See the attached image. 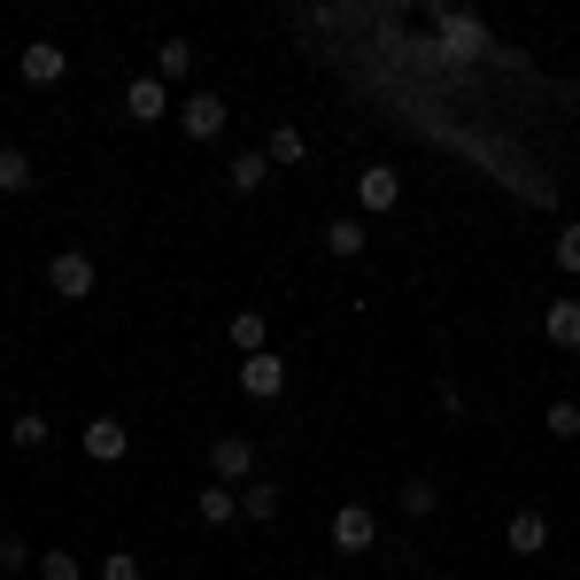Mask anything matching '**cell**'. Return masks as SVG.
Segmentation results:
<instances>
[{
	"instance_id": "28",
	"label": "cell",
	"mask_w": 580,
	"mask_h": 580,
	"mask_svg": "<svg viewBox=\"0 0 580 580\" xmlns=\"http://www.w3.org/2000/svg\"><path fill=\"white\" fill-rule=\"evenodd\" d=\"M441 580H449V573H441Z\"/></svg>"
},
{
	"instance_id": "17",
	"label": "cell",
	"mask_w": 580,
	"mask_h": 580,
	"mask_svg": "<svg viewBox=\"0 0 580 580\" xmlns=\"http://www.w3.org/2000/svg\"><path fill=\"white\" fill-rule=\"evenodd\" d=\"M325 248H333V256H364V225H348V217L325 225Z\"/></svg>"
},
{
	"instance_id": "19",
	"label": "cell",
	"mask_w": 580,
	"mask_h": 580,
	"mask_svg": "<svg viewBox=\"0 0 580 580\" xmlns=\"http://www.w3.org/2000/svg\"><path fill=\"white\" fill-rule=\"evenodd\" d=\"M233 341H240L248 356H264V317H256V309H240V317H233Z\"/></svg>"
},
{
	"instance_id": "1",
	"label": "cell",
	"mask_w": 580,
	"mask_h": 580,
	"mask_svg": "<svg viewBox=\"0 0 580 580\" xmlns=\"http://www.w3.org/2000/svg\"><path fill=\"white\" fill-rule=\"evenodd\" d=\"M47 287L62 294V302H78V294H94V256H86V248H62V256L47 264Z\"/></svg>"
},
{
	"instance_id": "14",
	"label": "cell",
	"mask_w": 580,
	"mask_h": 580,
	"mask_svg": "<svg viewBox=\"0 0 580 580\" xmlns=\"http://www.w3.org/2000/svg\"><path fill=\"white\" fill-rule=\"evenodd\" d=\"M31 186V155L23 147H0V194H23Z\"/></svg>"
},
{
	"instance_id": "6",
	"label": "cell",
	"mask_w": 580,
	"mask_h": 580,
	"mask_svg": "<svg viewBox=\"0 0 580 580\" xmlns=\"http://www.w3.org/2000/svg\"><path fill=\"white\" fill-rule=\"evenodd\" d=\"M62 70H70V55H62L55 39H31V47H23V78H31V86H62Z\"/></svg>"
},
{
	"instance_id": "3",
	"label": "cell",
	"mask_w": 580,
	"mask_h": 580,
	"mask_svg": "<svg viewBox=\"0 0 580 580\" xmlns=\"http://www.w3.org/2000/svg\"><path fill=\"white\" fill-rule=\"evenodd\" d=\"M240 395H256V403L287 395V364H279V356H248V364H240Z\"/></svg>"
},
{
	"instance_id": "21",
	"label": "cell",
	"mask_w": 580,
	"mask_h": 580,
	"mask_svg": "<svg viewBox=\"0 0 580 580\" xmlns=\"http://www.w3.org/2000/svg\"><path fill=\"white\" fill-rule=\"evenodd\" d=\"M434 503H441V495H434V480H411V488H403V511H411V519H426Z\"/></svg>"
},
{
	"instance_id": "11",
	"label": "cell",
	"mask_w": 580,
	"mask_h": 580,
	"mask_svg": "<svg viewBox=\"0 0 580 580\" xmlns=\"http://www.w3.org/2000/svg\"><path fill=\"white\" fill-rule=\"evenodd\" d=\"M542 333H550L558 348H580V302H550V317H542Z\"/></svg>"
},
{
	"instance_id": "22",
	"label": "cell",
	"mask_w": 580,
	"mask_h": 580,
	"mask_svg": "<svg viewBox=\"0 0 580 580\" xmlns=\"http://www.w3.org/2000/svg\"><path fill=\"white\" fill-rule=\"evenodd\" d=\"M16 449H47V419H39V411L16 419Z\"/></svg>"
},
{
	"instance_id": "5",
	"label": "cell",
	"mask_w": 580,
	"mask_h": 580,
	"mask_svg": "<svg viewBox=\"0 0 580 580\" xmlns=\"http://www.w3.org/2000/svg\"><path fill=\"white\" fill-rule=\"evenodd\" d=\"M248 464H256V441L248 434H217L209 441V472H217V480H240Z\"/></svg>"
},
{
	"instance_id": "24",
	"label": "cell",
	"mask_w": 580,
	"mask_h": 580,
	"mask_svg": "<svg viewBox=\"0 0 580 580\" xmlns=\"http://www.w3.org/2000/svg\"><path fill=\"white\" fill-rule=\"evenodd\" d=\"M23 566H31V550H23L16 534H0V573H16V580H23Z\"/></svg>"
},
{
	"instance_id": "16",
	"label": "cell",
	"mask_w": 580,
	"mask_h": 580,
	"mask_svg": "<svg viewBox=\"0 0 580 580\" xmlns=\"http://www.w3.org/2000/svg\"><path fill=\"white\" fill-rule=\"evenodd\" d=\"M155 70H163V78H186V70H194V47H186V39H163Z\"/></svg>"
},
{
	"instance_id": "10",
	"label": "cell",
	"mask_w": 580,
	"mask_h": 580,
	"mask_svg": "<svg viewBox=\"0 0 580 580\" xmlns=\"http://www.w3.org/2000/svg\"><path fill=\"white\" fill-rule=\"evenodd\" d=\"M395 194H403V186H395V170H387V163H372V170L356 178V201H364V209H395Z\"/></svg>"
},
{
	"instance_id": "27",
	"label": "cell",
	"mask_w": 580,
	"mask_h": 580,
	"mask_svg": "<svg viewBox=\"0 0 580 580\" xmlns=\"http://www.w3.org/2000/svg\"><path fill=\"white\" fill-rule=\"evenodd\" d=\"M441 31H449V39H456V47H480V23H472V16H449V23H441Z\"/></svg>"
},
{
	"instance_id": "7",
	"label": "cell",
	"mask_w": 580,
	"mask_h": 580,
	"mask_svg": "<svg viewBox=\"0 0 580 580\" xmlns=\"http://www.w3.org/2000/svg\"><path fill=\"white\" fill-rule=\"evenodd\" d=\"M503 534H511V550H519V558H542V550H550V519H542V511H519Z\"/></svg>"
},
{
	"instance_id": "4",
	"label": "cell",
	"mask_w": 580,
	"mask_h": 580,
	"mask_svg": "<svg viewBox=\"0 0 580 580\" xmlns=\"http://www.w3.org/2000/svg\"><path fill=\"white\" fill-rule=\"evenodd\" d=\"M372 534H380L372 503H341V511H333V542H341V550H372Z\"/></svg>"
},
{
	"instance_id": "18",
	"label": "cell",
	"mask_w": 580,
	"mask_h": 580,
	"mask_svg": "<svg viewBox=\"0 0 580 580\" xmlns=\"http://www.w3.org/2000/svg\"><path fill=\"white\" fill-rule=\"evenodd\" d=\"M233 511H240V495H233V488H209V495H201V527H225Z\"/></svg>"
},
{
	"instance_id": "23",
	"label": "cell",
	"mask_w": 580,
	"mask_h": 580,
	"mask_svg": "<svg viewBox=\"0 0 580 580\" xmlns=\"http://www.w3.org/2000/svg\"><path fill=\"white\" fill-rule=\"evenodd\" d=\"M550 434H558V441H580V411H573V403H550Z\"/></svg>"
},
{
	"instance_id": "12",
	"label": "cell",
	"mask_w": 580,
	"mask_h": 580,
	"mask_svg": "<svg viewBox=\"0 0 580 580\" xmlns=\"http://www.w3.org/2000/svg\"><path fill=\"white\" fill-rule=\"evenodd\" d=\"M264 170H272V155L256 147V155H233V194H256L264 186Z\"/></svg>"
},
{
	"instance_id": "15",
	"label": "cell",
	"mask_w": 580,
	"mask_h": 580,
	"mask_svg": "<svg viewBox=\"0 0 580 580\" xmlns=\"http://www.w3.org/2000/svg\"><path fill=\"white\" fill-rule=\"evenodd\" d=\"M264 155H272V163H302V155H309V140H302L294 125H272V147H264Z\"/></svg>"
},
{
	"instance_id": "25",
	"label": "cell",
	"mask_w": 580,
	"mask_h": 580,
	"mask_svg": "<svg viewBox=\"0 0 580 580\" xmlns=\"http://www.w3.org/2000/svg\"><path fill=\"white\" fill-rule=\"evenodd\" d=\"M101 580H140V558H132V550H117V558L101 566Z\"/></svg>"
},
{
	"instance_id": "9",
	"label": "cell",
	"mask_w": 580,
	"mask_h": 580,
	"mask_svg": "<svg viewBox=\"0 0 580 580\" xmlns=\"http://www.w3.org/2000/svg\"><path fill=\"white\" fill-rule=\"evenodd\" d=\"M125 449H132V434H125L117 419H94V426H86V456H101V464H117Z\"/></svg>"
},
{
	"instance_id": "13",
	"label": "cell",
	"mask_w": 580,
	"mask_h": 580,
	"mask_svg": "<svg viewBox=\"0 0 580 580\" xmlns=\"http://www.w3.org/2000/svg\"><path fill=\"white\" fill-rule=\"evenodd\" d=\"M240 511L272 527V519H279V488H272V480H256V488H240Z\"/></svg>"
},
{
	"instance_id": "2",
	"label": "cell",
	"mask_w": 580,
	"mask_h": 580,
	"mask_svg": "<svg viewBox=\"0 0 580 580\" xmlns=\"http://www.w3.org/2000/svg\"><path fill=\"white\" fill-rule=\"evenodd\" d=\"M178 125H186V140H225V101L217 94H194L178 109Z\"/></svg>"
},
{
	"instance_id": "20",
	"label": "cell",
	"mask_w": 580,
	"mask_h": 580,
	"mask_svg": "<svg viewBox=\"0 0 580 580\" xmlns=\"http://www.w3.org/2000/svg\"><path fill=\"white\" fill-rule=\"evenodd\" d=\"M78 573H86V566H78L70 550H47V558H39V580H78Z\"/></svg>"
},
{
	"instance_id": "8",
	"label": "cell",
	"mask_w": 580,
	"mask_h": 580,
	"mask_svg": "<svg viewBox=\"0 0 580 580\" xmlns=\"http://www.w3.org/2000/svg\"><path fill=\"white\" fill-rule=\"evenodd\" d=\"M125 109H132L140 125H155V117L170 109V94H163V78H132V86H125Z\"/></svg>"
},
{
	"instance_id": "26",
	"label": "cell",
	"mask_w": 580,
	"mask_h": 580,
	"mask_svg": "<svg viewBox=\"0 0 580 580\" xmlns=\"http://www.w3.org/2000/svg\"><path fill=\"white\" fill-rule=\"evenodd\" d=\"M558 264H566V272H580V225H566V233H558Z\"/></svg>"
}]
</instances>
